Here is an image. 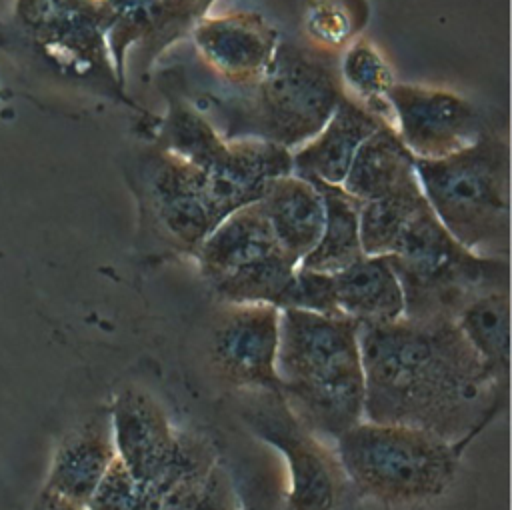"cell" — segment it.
<instances>
[{"label":"cell","mask_w":512,"mask_h":510,"mask_svg":"<svg viewBox=\"0 0 512 510\" xmlns=\"http://www.w3.org/2000/svg\"><path fill=\"white\" fill-rule=\"evenodd\" d=\"M364 420L432 432L460 454L506 406L454 320L398 318L358 326Z\"/></svg>","instance_id":"1"},{"label":"cell","mask_w":512,"mask_h":510,"mask_svg":"<svg viewBox=\"0 0 512 510\" xmlns=\"http://www.w3.org/2000/svg\"><path fill=\"white\" fill-rule=\"evenodd\" d=\"M276 374L286 404L316 436L336 440L364 420L358 324L350 318L282 308Z\"/></svg>","instance_id":"2"},{"label":"cell","mask_w":512,"mask_h":510,"mask_svg":"<svg viewBox=\"0 0 512 510\" xmlns=\"http://www.w3.org/2000/svg\"><path fill=\"white\" fill-rule=\"evenodd\" d=\"M422 194L442 226L468 250L508 256L510 146L496 128L444 158H416Z\"/></svg>","instance_id":"3"},{"label":"cell","mask_w":512,"mask_h":510,"mask_svg":"<svg viewBox=\"0 0 512 510\" xmlns=\"http://www.w3.org/2000/svg\"><path fill=\"white\" fill-rule=\"evenodd\" d=\"M334 442L346 480L386 508L426 506L448 492L458 472L460 452L414 426L362 420Z\"/></svg>","instance_id":"4"},{"label":"cell","mask_w":512,"mask_h":510,"mask_svg":"<svg viewBox=\"0 0 512 510\" xmlns=\"http://www.w3.org/2000/svg\"><path fill=\"white\" fill-rule=\"evenodd\" d=\"M338 56L280 40L266 72L234 112L226 138H260L296 150L314 138L344 98Z\"/></svg>","instance_id":"5"},{"label":"cell","mask_w":512,"mask_h":510,"mask_svg":"<svg viewBox=\"0 0 512 510\" xmlns=\"http://www.w3.org/2000/svg\"><path fill=\"white\" fill-rule=\"evenodd\" d=\"M402 286L404 318L454 320L478 294L508 286V256H484L462 246L422 206L402 230L394 250L384 254Z\"/></svg>","instance_id":"6"},{"label":"cell","mask_w":512,"mask_h":510,"mask_svg":"<svg viewBox=\"0 0 512 510\" xmlns=\"http://www.w3.org/2000/svg\"><path fill=\"white\" fill-rule=\"evenodd\" d=\"M118 460L160 500L162 510L188 502L218 464L212 442L180 430L148 392L124 388L110 408Z\"/></svg>","instance_id":"7"},{"label":"cell","mask_w":512,"mask_h":510,"mask_svg":"<svg viewBox=\"0 0 512 510\" xmlns=\"http://www.w3.org/2000/svg\"><path fill=\"white\" fill-rule=\"evenodd\" d=\"M158 146L198 166L224 216L258 202L268 184L292 172V152L260 138H226L182 96L168 94Z\"/></svg>","instance_id":"8"},{"label":"cell","mask_w":512,"mask_h":510,"mask_svg":"<svg viewBox=\"0 0 512 510\" xmlns=\"http://www.w3.org/2000/svg\"><path fill=\"white\" fill-rule=\"evenodd\" d=\"M192 256L206 286L224 304L278 308L298 268V260L276 240L260 202L230 212Z\"/></svg>","instance_id":"9"},{"label":"cell","mask_w":512,"mask_h":510,"mask_svg":"<svg viewBox=\"0 0 512 510\" xmlns=\"http://www.w3.org/2000/svg\"><path fill=\"white\" fill-rule=\"evenodd\" d=\"M240 418L288 464L286 510H338L346 476L334 452L290 410L280 392H240Z\"/></svg>","instance_id":"10"},{"label":"cell","mask_w":512,"mask_h":510,"mask_svg":"<svg viewBox=\"0 0 512 510\" xmlns=\"http://www.w3.org/2000/svg\"><path fill=\"white\" fill-rule=\"evenodd\" d=\"M142 188L154 224L182 252L194 254L226 218L214 200L206 174L162 146L144 156Z\"/></svg>","instance_id":"11"},{"label":"cell","mask_w":512,"mask_h":510,"mask_svg":"<svg viewBox=\"0 0 512 510\" xmlns=\"http://www.w3.org/2000/svg\"><path fill=\"white\" fill-rule=\"evenodd\" d=\"M388 104L392 126L414 158H444L488 130L480 110L446 88L396 80Z\"/></svg>","instance_id":"12"},{"label":"cell","mask_w":512,"mask_h":510,"mask_svg":"<svg viewBox=\"0 0 512 510\" xmlns=\"http://www.w3.org/2000/svg\"><path fill=\"white\" fill-rule=\"evenodd\" d=\"M278 326L280 308L272 304H228L208 342L210 366L218 378L240 392H280Z\"/></svg>","instance_id":"13"},{"label":"cell","mask_w":512,"mask_h":510,"mask_svg":"<svg viewBox=\"0 0 512 510\" xmlns=\"http://www.w3.org/2000/svg\"><path fill=\"white\" fill-rule=\"evenodd\" d=\"M190 32L202 60L224 80L244 86L266 72L280 42L278 30L256 12L204 16Z\"/></svg>","instance_id":"14"},{"label":"cell","mask_w":512,"mask_h":510,"mask_svg":"<svg viewBox=\"0 0 512 510\" xmlns=\"http://www.w3.org/2000/svg\"><path fill=\"white\" fill-rule=\"evenodd\" d=\"M114 458L110 412H98L76 424L58 442L44 486L86 506Z\"/></svg>","instance_id":"15"},{"label":"cell","mask_w":512,"mask_h":510,"mask_svg":"<svg viewBox=\"0 0 512 510\" xmlns=\"http://www.w3.org/2000/svg\"><path fill=\"white\" fill-rule=\"evenodd\" d=\"M380 124H384L382 118L344 94L322 130L292 150V172L306 180L340 186L356 150Z\"/></svg>","instance_id":"16"},{"label":"cell","mask_w":512,"mask_h":510,"mask_svg":"<svg viewBox=\"0 0 512 510\" xmlns=\"http://www.w3.org/2000/svg\"><path fill=\"white\" fill-rule=\"evenodd\" d=\"M334 302L340 316L358 326L402 318L404 294L386 256H362L332 274Z\"/></svg>","instance_id":"17"},{"label":"cell","mask_w":512,"mask_h":510,"mask_svg":"<svg viewBox=\"0 0 512 510\" xmlns=\"http://www.w3.org/2000/svg\"><path fill=\"white\" fill-rule=\"evenodd\" d=\"M258 202L280 246L300 264L324 228V200L318 188L290 172L274 178Z\"/></svg>","instance_id":"18"},{"label":"cell","mask_w":512,"mask_h":510,"mask_svg":"<svg viewBox=\"0 0 512 510\" xmlns=\"http://www.w3.org/2000/svg\"><path fill=\"white\" fill-rule=\"evenodd\" d=\"M414 160L396 128L384 122L360 144L340 186L360 202L382 198L418 180Z\"/></svg>","instance_id":"19"},{"label":"cell","mask_w":512,"mask_h":510,"mask_svg":"<svg viewBox=\"0 0 512 510\" xmlns=\"http://www.w3.org/2000/svg\"><path fill=\"white\" fill-rule=\"evenodd\" d=\"M492 378L508 388L510 370V290L492 288L472 298L454 318Z\"/></svg>","instance_id":"20"},{"label":"cell","mask_w":512,"mask_h":510,"mask_svg":"<svg viewBox=\"0 0 512 510\" xmlns=\"http://www.w3.org/2000/svg\"><path fill=\"white\" fill-rule=\"evenodd\" d=\"M324 200V228L316 246L300 260V268L334 274L364 256L360 244V200L342 186L310 180Z\"/></svg>","instance_id":"21"},{"label":"cell","mask_w":512,"mask_h":510,"mask_svg":"<svg viewBox=\"0 0 512 510\" xmlns=\"http://www.w3.org/2000/svg\"><path fill=\"white\" fill-rule=\"evenodd\" d=\"M338 72L344 92L352 100L392 124L388 92L396 80L390 64L368 38L358 36L344 48Z\"/></svg>","instance_id":"22"},{"label":"cell","mask_w":512,"mask_h":510,"mask_svg":"<svg viewBox=\"0 0 512 510\" xmlns=\"http://www.w3.org/2000/svg\"><path fill=\"white\" fill-rule=\"evenodd\" d=\"M426 204L418 180L382 198L360 202L358 226L362 252L366 256L390 254L410 218Z\"/></svg>","instance_id":"23"},{"label":"cell","mask_w":512,"mask_h":510,"mask_svg":"<svg viewBox=\"0 0 512 510\" xmlns=\"http://www.w3.org/2000/svg\"><path fill=\"white\" fill-rule=\"evenodd\" d=\"M368 18V0H316L306 12L304 30L312 48L338 56L362 34Z\"/></svg>","instance_id":"24"},{"label":"cell","mask_w":512,"mask_h":510,"mask_svg":"<svg viewBox=\"0 0 512 510\" xmlns=\"http://www.w3.org/2000/svg\"><path fill=\"white\" fill-rule=\"evenodd\" d=\"M88 510H162V500L142 482H138L126 466L112 460L100 484L92 492Z\"/></svg>","instance_id":"25"},{"label":"cell","mask_w":512,"mask_h":510,"mask_svg":"<svg viewBox=\"0 0 512 510\" xmlns=\"http://www.w3.org/2000/svg\"><path fill=\"white\" fill-rule=\"evenodd\" d=\"M278 308H298L326 316H340L334 302L332 274L298 266L288 288L278 300Z\"/></svg>","instance_id":"26"},{"label":"cell","mask_w":512,"mask_h":510,"mask_svg":"<svg viewBox=\"0 0 512 510\" xmlns=\"http://www.w3.org/2000/svg\"><path fill=\"white\" fill-rule=\"evenodd\" d=\"M170 510H238V496L232 476L218 462L202 488L188 502Z\"/></svg>","instance_id":"27"},{"label":"cell","mask_w":512,"mask_h":510,"mask_svg":"<svg viewBox=\"0 0 512 510\" xmlns=\"http://www.w3.org/2000/svg\"><path fill=\"white\" fill-rule=\"evenodd\" d=\"M234 482L238 496V510H286V496L272 488V480L250 476L248 480Z\"/></svg>","instance_id":"28"},{"label":"cell","mask_w":512,"mask_h":510,"mask_svg":"<svg viewBox=\"0 0 512 510\" xmlns=\"http://www.w3.org/2000/svg\"><path fill=\"white\" fill-rule=\"evenodd\" d=\"M30 510H88L82 504H76L64 496H60L58 492L50 490V488H42L40 494L36 496V500L32 502Z\"/></svg>","instance_id":"29"}]
</instances>
